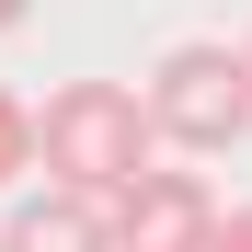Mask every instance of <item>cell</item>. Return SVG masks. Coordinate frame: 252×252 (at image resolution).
<instances>
[{"label":"cell","mask_w":252,"mask_h":252,"mask_svg":"<svg viewBox=\"0 0 252 252\" xmlns=\"http://www.w3.org/2000/svg\"><path fill=\"white\" fill-rule=\"evenodd\" d=\"M23 160H34V115H23L12 92H0V184H12V172H23Z\"/></svg>","instance_id":"5"},{"label":"cell","mask_w":252,"mask_h":252,"mask_svg":"<svg viewBox=\"0 0 252 252\" xmlns=\"http://www.w3.org/2000/svg\"><path fill=\"white\" fill-rule=\"evenodd\" d=\"M0 252H115V241H103V206H80V195H23L12 218H0Z\"/></svg>","instance_id":"4"},{"label":"cell","mask_w":252,"mask_h":252,"mask_svg":"<svg viewBox=\"0 0 252 252\" xmlns=\"http://www.w3.org/2000/svg\"><path fill=\"white\" fill-rule=\"evenodd\" d=\"M241 69H252V46H241Z\"/></svg>","instance_id":"8"},{"label":"cell","mask_w":252,"mask_h":252,"mask_svg":"<svg viewBox=\"0 0 252 252\" xmlns=\"http://www.w3.org/2000/svg\"><path fill=\"white\" fill-rule=\"evenodd\" d=\"M103 241L115 252H206V241H218V195H206L195 172H160V160H149V172L103 206Z\"/></svg>","instance_id":"3"},{"label":"cell","mask_w":252,"mask_h":252,"mask_svg":"<svg viewBox=\"0 0 252 252\" xmlns=\"http://www.w3.org/2000/svg\"><path fill=\"white\" fill-rule=\"evenodd\" d=\"M149 138H172V149H241V126H252V69H241V46H172L149 69Z\"/></svg>","instance_id":"2"},{"label":"cell","mask_w":252,"mask_h":252,"mask_svg":"<svg viewBox=\"0 0 252 252\" xmlns=\"http://www.w3.org/2000/svg\"><path fill=\"white\" fill-rule=\"evenodd\" d=\"M23 12H34V0H0V34H12V23H23Z\"/></svg>","instance_id":"7"},{"label":"cell","mask_w":252,"mask_h":252,"mask_svg":"<svg viewBox=\"0 0 252 252\" xmlns=\"http://www.w3.org/2000/svg\"><path fill=\"white\" fill-rule=\"evenodd\" d=\"M206 252H252V206H218V241Z\"/></svg>","instance_id":"6"},{"label":"cell","mask_w":252,"mask_h":252,"mask_svg":"<svg viewBox=\"0 0 252 252\" xmlns=\"http://www.w3.org/2000/svg\"><path fill=\"white\" fill-rule=\"evenodd\" d=\"M149 103L126 80H58L34 103V160H46V195H80V206H115L126 184L149 172Z\"/></svg>","instance_id":"1"}]
</instances>
